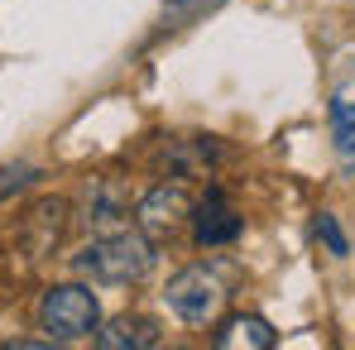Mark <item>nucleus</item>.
I'll use <instances>...</instances> for the list:
<instances>
[{
  "mask_svg": "<svg viewBox=\"0 0 355 350\" xmlns=\"http://www.w3.org/2000/svg\"><path fill=\"white\" fill-rule=\"evenodd\" d=\"M182 221H192V197L182 182H159L154 192L139 197V211H135V226L149 235L154 245L182 231Z\"/></svg>",
  "mask_w": 355,
  "mask_h": 350,
  "instance_id": "20e7f679",
  "label": "nucleus"
},
{
  "mask_svg": "<svg viewBox=\"0 0 355 350\" xmlns=\"http://www.w3.org/2000/svg\"><path fill=\"white\" fill-rule=\"evenodd\" d=\"M96 326H101V302H96V292L87 283H53L39 297V331L53 346L87 341Z\"/></svg>",
  "mask_w": 355,
  "mask_h": 350,
  "instance_id": "f03ea898",
  "label": "nucleus"
},
{
  "mask_svg": "<svg viewBox=\"0 0 355 350\" xmlns=\"http://www.w3.org/2000/svg\"><path fill=\"white\" fill-rule=\"evenodd\" d=\"M92 341L101 350H149L159 346V322L154 317H130V312H120V317H111V322H101L96 331H92Z\"/></svg>",
  "mask_w": 355,
  "mask_h": 350,
  "instance_id": "423d86ee",
  "label": "nucleus"
},
{
  "mask_svg": "<svg viewBox=\"0 0 355 350\" xmlns=\"http://www.w3.org/2000/svg\"><path fill=\"white\" fill-rule=\"evenodd\" d=\"M240 231H245V221L226 207L221 192H207V202L192 211V240H197L202 250H211V245H231V240H240Z\"/></svg>",
  "mask_w": 355,
  "mask_h": 350,
  "instance_id": "39448f33",
  "label": "nucleus"
},
{
  "mask_svg": "<svg viewBox=\"0 0 355 350\" xmlns=\"http://www.w3.org/2000/svg\"><path fill=\"white\" fill-rule=\"evenodd\" d=\"M331 144H336V159L355 168V96L331 101Z\"/></svg>",
  "mask_w": 355,
  "mask_h": 350,
  "instance_id": "1a4fd4ad",
  "label": "nucleus"
},
{
  "mask_svg": "<svg viewBox=\"0 0 355 350\" xmlns=\"http://www.w3.org/2000/svg\"><path fill=\"white\" fill-rule=\"evenodd\" d=\"M211 5H221V0H164V29H182L187 19H197Z\"/></svg>",
  "mask_w": 355,
  "mask_h": 350,
  "instance_id": "f8f14e48",
  "label": "nucleus"
},
{
  "mask_svg": "<svg viewBox=\"0 0 355 350\" xmlns=\"http://www.w3.org/2000/svg\"><path fill=\"white\" fill-rule=\"evenodd\" d=\"M164 302H168V312H173V317L192 322V326H202V322H211V317L221 312L226 288H221V279H216L207 264H187V269H178L173 279H168Z\"/></svg>",
  "mask_w": 355,
  "mask_h": 350,
  "instance_id": "7ed1b4c3",
  "label": "nucleus"
},
{
  "mask_svg": "<svg viewBox=\"0 0 355 350\" xmlns=\"http://www.w3.org/2000/svg\"><path fill=\"white\" fill-rule=\"evenodd\" d=\"M154 264H159V250H154V240L139 231V226H135V231L96 235V240L72 259L77 279L96 283V288H130V283H144V279L154 274Z\"/></svg>",
  "mask_w": 355,
  "mask_h": 350,
  "instance_id": "f257e3e1",
  "label": "nucleus"
},
{
  "mask_svg": "<svg viewBox=\"0 0 355 350\" xmlns=\"http://www.w3.org/2000/svg\"><path fill=\"white\" fill-rule=\"evenodd\" d=\"M274 341H279L274 326L264 317H254V312H240L216 331V350H269Z\"/></svg>",
  "mask_w": 355,
  "mask_h": 350,
  "instance_id": "0eeeda50",
  "label": "nucleus"
},
{
  "mask_svg": "<svg viewBox=\"0 0 355 350\" xmlns=\"http://www.w3.org/2000/svg\"><path fill=\"white\" fill-rule=\"evenodd\" d=\"M125 207H130V197L120 192L111 177L92 182V192H87V216H92V226H116L120 216H125Z\"/></svg>",
  "mask_w": 355,
  "mask_h": 350,
  "instance_id": "6e6552de",
  "label": "nucleus"
},
{
  "mask_svg": "<svg viewBox=\"0 0 355 350\" xmlns=\"http://www.w3.org/2000/svg\"><path fill=\"white\" fill-rule=\"evenodd\" d=\"M216 154H221V149H216L211 139H178L173 154H168V164H173L178 173H202Z\"/></svg>",
  "mask_w": 355,
  "mask_h": 350,
  "instance_id": "9d476101",
  "label": "nucleus"
},
{
  "mask_svg": "<svg viewBox=\"0 0 355 350\" xmlns=\"http://www.w3.org/2000/svg\"><path fill=\"white\" fill-rule=\"evenodd\" d=\"M312 231H317V240L336 254V259H346L351 254V240H346V231H341V221L331 216V211H317V221H312Z\"/></svg>",
  "mask_w": 355,
  "mask_h": 350,
  "instance_id": "9b49d317",
  "label": "nucleus"
}]
</instances>
